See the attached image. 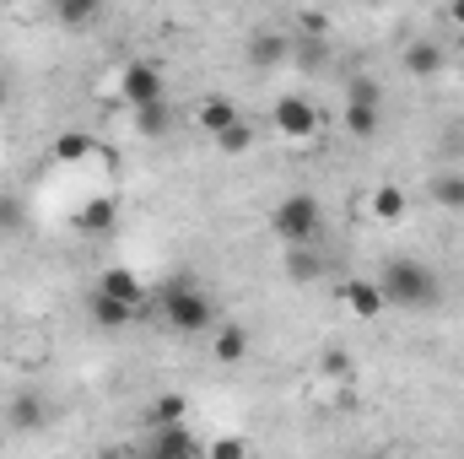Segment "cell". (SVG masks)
I'll list each match as a JSON object with an SVG mask.
<instances>
[{
	"label": "cell",
	"instance_id": "30",
	"mask_svg": "<svg viewBox=\"0 0 464 459\" xmlns=\"http://www.w3.org/2000/svg\"><path fill=\"white\" fill-rule=\"evenodd\" d=\"M449 22H454V27H464V0H449Z\"/></svg>",
	"mask_w": 464,
	"mask_h": 459
},
{
	"label": "cell",
	"instance_id": "7",
	"mask_svg": "<svg viewBox=\"0 0 464 459\" xmlns=\"http://www.w3.org/2000/svg\"><path fill=\"white\" fill-rule=\"evenodd\" d=\"M146 454L184 459V454H206V444H195V433H189L184 422H168V427H151V433H146Z\"/></svg>",
	"mask_w": 464,
	"mask_h": 459
},
{
	"label": "cell",
	"instance_id": "27",
	"mask_svg": "<svg viewBox=\"0 0 464 459\" xmlns=\"http://www.w3.org/2000/svg\"><path fill=\"white\" fill-rule=\"evenodd\" d=\"M206 454H217V459H237V454H248V444H243L237 433H227V438H211V444H206Z\"/></svg>",
	"mask_w": 464,
	"mask_h": 459
},
{
	"label": "cell",
	"instance_id": "4",
	"mask_svg": "<svg viewBox=\"0 0 464 459\" xmlns=\"http://www.w3.org/2000/svg\"><path fill=\"white\" fill-rule=\"evenodd\" d=\"M157 98H168L162 93V71L151 60H130L119 71V103L124 109H140V103H157Z\"/></svg>",
	"mask_w": 464,
	"mask_h": 459
},
{
	"label": "cell",
	"instance_id": "31",
	"mask_svg": "<svg viewBox=\"0 0 464 459\" xmlns=\"http://www.w3.org/2000/svg\"><path fill=\"white\" fill-rule=\"evenodd\" d=\"M5 98H11V82H5V76H0V109H5Z\"/></svg>",
	"mask_w": 464,
	"mask_h": 459
},
{
	"label": "cell",
	"instance_id": "12",
	"mask_svg": "<svg viewBox=\"0 0 464 459\" xmlns=\"http://www.w3.org/2000/svg\"><path fill=\"white\" fill-rule=\"evenodd\" d=\"M130 124H135V135H146V141H162V135L173 130V103H168V98H157V103H140V109H130Z\"/></svg>",
	"mask_w": 464,
	"mask_h": 459
},
{
	"label": "cell",
	"instance_id": "16",
	"mask_svg": "<svg viewBox=\"0 0 464 459\" xmlns=\"http://www.w3.org/2000/svg\"><path fill=\"white\" fill-rule=\"evenodd\" d=\"M367 211H372L378 222H405L411 200H405V190H400V184H378V190L367 195Z\"/></svg>",
	"mask_w": 464,
	"mask_h": 459
},
{
	"label": "cell",
	"instance_id": "3",
	"mask_svg": "<svg viewBox=\"0 0 464 459\" xmlns=\"http://www.w3.org/2000/svg\"><path fill=\"white\" fill-rule=\"evenodd\" d=\"M270 228H276L281 243H314V238L324 232V206H319V195H308V190L286 195V200L270 211Z\"/></svg>",
	"mask_w": 464,
	"mask_h": 459
},
{
	"label": "cell",
	"instance_id": "21",
	"mask_svg": "<svg viewBox=\"0 0 464 459\" xmlns=\"http://www.w3.org/2000/svg\"><path fill=\"white\" fill-rule=\"evenodd\" d=\"M211 141H217L222 157H248V151H254V124H248V119H232L227 130H217Z\"/></svg>",
	"mask_w": 464,
	"mask_h": 459
},
{
	"label": "cell",
	"instance_id": "32",
	"mask_svg": "<svg viewBox=\"0 0 464 459\" xmlns=\"http://www.w3.org/2000/svg\"><path fill=\"white\" fill-rule=\"evenodd\" d=\"M459 60H464V38H459Z\"/></svg>",
	"mask_w": 464,
	"mask_h": 459
},
{
	"label": "cell",
	"instance_id": "1",
	"mask_svg": "<svg viewBox=\"0 0 464 459\" xmlns=\"http://www.w3.org/2000/svg\"><path fill=\"white\" fill-rule=\"evenodd\" d=\"M378 287H383V298H389L394 308H432V303H438V276H432L421 259H405V254H394V259L378 270Z\"/></svg>",
	"mask_w": 464,
	"mask_h": 459
},
{
	"label": "cell",
	"instance_id": "22",
	"mask_svg": "<svg viewBox=\"0 0 464 459\" xmlns=\"http://www.w3.org/2000/svg\"><path fill=\"white\" fill-rule=\"evenodd\" d=\"M319 378L351 384V378H356V356H351L346 346H324V351H319Z\"/></svg>",
	"mask_w": 464,
	"mask_h": 459
},
{
	"label": "cell",
	"instance_id": "24",
	"mask_svg": "<svg viewBox=\"0 0 464 459\" xmlns=\"http://www.w3.org/2000/svg\"><path fill=\"white\" fill-rule=\"evenodd\" d=\"M432 200L443 211H464V173H438L432 179Z\"/></svg>",
	"mask_w": 464,
	"mask_h": 459
},
{
	"label": "cell",
	"instance_id": "10",
	"mask_svg": "<svg viewBox=\"0 0 464 459\" xmlns=\"http://www.w3.org/2000/svg\"><path fill=\"white\" fill-rule=\"evenodd\" d=\"M341 298H346V308L356 319H378L383 308H389V298H383V287H378V276L372 281H362V276H351L346 287H341Z\"/></svg>",
	"mask_w": 464,
	"mask_h": 459
},
{
	"label": "cell",
	"instance_id": "8",
	"mask_svg": "<svg viewBox=\"0 0 464 459\" xmlns=\"http://www.w3.org/2000/svg\"><path fill=\"white\" fill-rule=\"evenodd\" d=\"M400 65H405V76L432 82V76H443V71H449V54H443V44L416 38V44H405V49H400Z\"/></svg>",
	"mask_w": 464,
	"mask_h": 459
},
{
	"label": "cell",
	"instance_id": "18",
	"mask_svg": "<svg viewBox=\"0 0 464 459\" xmlns=\"http://www.w3.org/2000/svg\"><path fill=\"white\" fill-rule=\"evenodd\" d=\"M319 270H324V259L314 254V243H286V276H292L297 287L319 281Z\"/></svg>",
	"mask_w": 464,
	"mask_h": 459
},
{
	"label": "cell",
	"instance_id": "17",
	"mask_svg": "<svg viewBox=\"0 0 464 459\" xmlns=\"http://www.w3.org/2000/svg\"><path fill=\"white\" fill-rule=\"evenodd\" d=\"M211 356H217L222 367H237V362L248 356V330H243V325H222V330L211 336Z\"/></svg>",
	"mask_w": 464,
	"mask_h": 459
},
{
	"label": "cell",
	"instance_id": "15",
	"mask_svg": "<svg viewBox=\"0 0 464 459\" xmlns=\"http://www.w3.org/2000/svg\"><path fill=\"white\" fill-rule=\"evenodd\" d=\"M98 16H103V0H54V22L65 33H87Z\"/></svg>",
	"mask_w": 464,
	"mask_h": 459
},
{
	"label": "cell",
	"instance_id": "26",
	"mask_svg": "<svg viewBox=\"0 0 464 459\" xmlns=\"http://www.w3.org/2000/svg\"><path fill=\"white\" fill-rule=\"evenodd\" d=\"M346 103H372V109H378V103H383V87H378L372 76H351L346 82Z\"/></svg>",
	"mask_w": 464,
	"mask_h": 459
},
{
	"label": "cell",
	"instance_id": "5",
	"mask_svg": "<svg viewBox=\"0 0 464 459\" xmlns=\"http://www.w3.org/2000/svg\"><path fill=\"white\" fill-rule=\"evenodd\" d=\"M319 109L308 103V98H297V93H286V98H276V135H286V141H314L319 135Z\"/></svg>",
	"mask_w": 464,
	"mask_h": 459
},
{
	"label": "cell",
	"instance_id": "25",
	"mask_svg": "<svg viewBox=\"0 0 464 459\" xmlns=\"http://www.w3.org/2000/svg\"><path fill=\"white\" fill-rule=\"evenodd\" d=\"M346 130L356 141H372L378 135V109L372 103H346Z\"/></svg>",
	"mask_w": 464,
	"mask_h": 459
},
{
	"label": "cell",
	"instance_id": "13",
	"mask_svg": "<svg viewBox=\"0 0 464 459\" xmlns=\"http://www.w3.org/2000/svg\"><path fill=\"white\" fill-rule=\"evenodd\" d=\"M119 222V200H87L82 211H76V232H87V238H103V232H114Z\"/></svg>",
	"mask_w": 464,
	"mask_h": 459
},
{
	"label": "cell",
	"instance_id": "6",
	"mask_svg": "<svg viewBox=\"0 0 464 459\" xmlns=\"http://www.w3.org/2000/svg\"><path fill=\"white\" fill-rule=\"evenodd\" d=\"M243 54H248V71H281V65L292 60V44H286V33H276V27H254Z\"/></svg>",
	"mask_w": 464,
	"mask_h": 459
},
{
	"label": "cell",
	"instance_id": "19",
	"mask_svg": "<svg viewBox=\"0 0 464 459\" xmlns=\"http://www.w3.org/2000/svg\"><path fill=\"white\" fill-rule=\"evenodd\" d=\"M184 416H189V395H179V389H168L146 405V427H168V422H184Z\"/></svg>",
	"mask_w": 464,
	"mask_h": 459
},
{
	"label": "cell",
	"instance_id": "2",
	"mask_svg": "<svg viewBox=\"0 0 464 459\" xmlns=\"http://www.w3.org/2000/svg\"><path fill=\"white\" fill-rule=\"evenodd\" d=\"M157 303H162V319H168L173 336H206V330H217V303L195 281H168Z\"/></svg>",
	"mask_w": 464,
	"mask_h": 459
},
{
	"label": "cell",
	"instance_id": "9",
	"mask_svg": "<svg viewBox=\"0 0 464 459\" xmlns=\"http://www.w3.org/2000/svg\"><path fill=\"white\" fill-rule=\"evenodd\" d=\"M98 292H109V298H119V303H130V308L146 314V281L130 265H103L98 270Z\"/></svg>",
	"mask_w": 464,
	"mask_h": 459
},
{
	"label": "cell",
	"instance_id": "11",
	"mask_svg": "<svg viewBox=\"0 0 464 459\" xmlns=\"http://www.w3.org/2000/svg\"><path fill=\"white\" fill-rule=\"evenodd\" d=\"M87 308H92V325H98V330H130V325L140 319V308L119 303L109 292H98V287H92V303H87Z\"/></svg>",
	"mask_w": 464,
	"mask_h": 459
},
{
	"label": "cell",
	"instance_id": "14",
	"mask_svg": "<svg viewBox=\"0 0 464 459\" xmlns=\"http://www.w3.org/2000/svg\"><path fill=\"white\" fill-rule=\"evenodd\" d=\"M49 157H54V162H87V157H98V141H92L87 130H60V135L49 141Z\"/></svg>",
	"mask_w": 464,
	"mask_h": 459
},
{
	"label": "cell",
	"instance_id": "23",
	"mask_svg": "<svg viewBox=\"0 0 464 459\" xmlns=\"http://www.w3.org/2000/svg\"><path fill=\"white\" fill-rule=\"evenodd\" d=\"M5 416H11V427L33 433V427H44V400H38V395H16V400L5 405Z\"/></svg>",
	"mask_w": 464,
	"mask_h": 459
},
{
	"label": "cell",
	"instance_id": "20",
	"mask_svg": "<svg viewBox=\"0 0 464 459\" xmlns=\"http://www.w3.org/2000/svg\"><path fill=\"white\" fill-rule=\"evenodd\" d=\"M232 119H243V114H237V103H232V98H200V109H195V124H200L206 135L227 130Z\"/></svg>",
	"mask_w": 464,
	"mask_h": 459
},
{
	"label": "cell",
	"instance_id": "29",
	"mask_svg": "<svg viewBox=\"0 0 464 459\" xmlns=\"http://www.w3.org/2000/svg\"><path fill=\"white\" fill-rule=\"evenodd\" d=\"M297 60H303V65H319V60H324V38H308V44L297 49Z\"/></svg>",
	"mask_w": 464,
	"mask_h": 459
},
{
	"label": "cell",
	"instance_id": "28",
	"mask_svg": "<svg viewBox=\"0 0 464 459\" xmlns=\"http://www.w3.org/2000/svg\"><path fill=\"white\" fill-rule=\"evenodd\" d=\"M16 228H22V206L11 195H0V232H16Z\"/></svg>",
	"mask_w": 464,
	"mask_h": 459
}]
</instances>
